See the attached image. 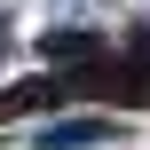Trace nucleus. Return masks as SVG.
Returning <instances> with one entry per match:
<instances>
[{"instance_id": "nucleus-1", "label": "nucleus", "mask_w": 150, "mask_h": 150, "mask_svg": "<svg viewBox=\"0 0 150 150\" xmlns=\"http://www.w3.org/2000/svg\"><path fill=\"white\" fill-rule=\"evenodd\" d=\"M103 134H111V119H55L40 142L47 150H87V142H103Z\"/></svg>"}, {"instance_id": "nucleus-2", "label": "nucleus", "mask_w": 150, "mask_h": 150, "mask_svg": "<svg viewBox=\"0 0 150 150\" xmlns=\"http://www.w3.org/2000/svg\"><path fill=\"white\" fill-rule=\"evenodd\" d=\"M95 47H103L95 32H47V40H40V55H47V63H87Z\"/></svg>"}, {"instance_id": "nucleus-3", "label": "nucleus", "mask_w": 150, "mask_h": 150, "mask_svg": "<svg viewBox=\"0 0 150 150\" xmlns=\"http://www.w3.org/2000/svg\"><path fill=\"white\" fill-rule=\"evenodd\" d=\"M0 47H8V16H0Z\"/></svg>"}]
</instances>
